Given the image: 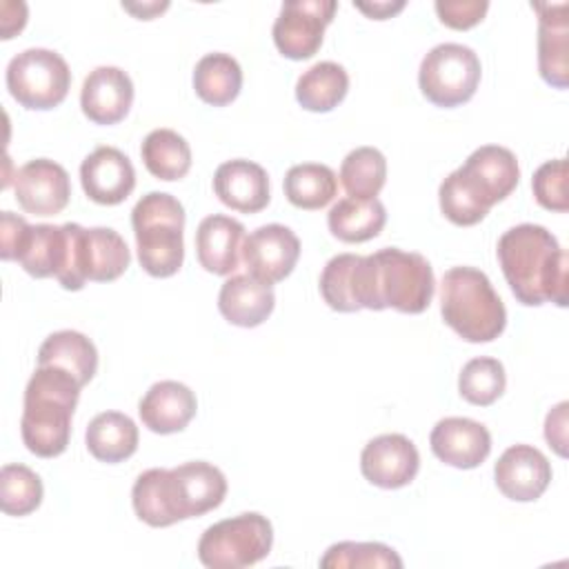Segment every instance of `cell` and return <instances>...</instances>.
I'll list each match as a JSON object with an SVG mask.
<instances>
[{
  "instance_id": "cell-42",
  "label": "cell",
  "mask_w": 569,
  "mask_h": 569,
  "mask_svg": "<svg viewBox=\"0 0 569 569\" xmlns=\"http://www.w3.org/2000/svg\"><path fill=\"white\" fill-rule=\"evenodd\" d=\"M567 402L556 405L545 420V438L558 456H567Z\"/></svg>"
},
{
  "instance_id": "cell-35",
  "label": "cell",
  "mask_w": 569,
  "mask_h": 569,
  "mask_svg": "<svg viewBox=\"0 0 569 569\" xmlns=\"http://www.w3.org/2000/svg\"><path fill=\"white\" fill-rule=\"evenodd\" d=\"M42 480L27 465H4L0 469V507L7 516H27L42 502Z\"/></svg>"
},
{
  "instance_id": "cell-17",
  "label": "cell",
  "mask_w": 569,
  "mask_h": 569,
  "mask_svg": "<svg viewBox=\"0 0 569 569\" xmlns=\"http://www.w3.org/2000/svg\"><path fill=\"white\" fill-rule=\"evenodd\" d=\"M80 182L89 200L111 207L133 191L136 169L120 149L98 147L82 160Z\"/></svg>"
},
{
  "instance_id": "cell-39",
  "label": "cell",
  "mask_w": 569,
  "mask_h": 569,
  "mask_svg": "<svg viewBox=\"0 0 569 569\" xmlns=\"http://www.w3.org/2000/svg\"><path fill=\"white\" fill-rule=\"evenodd\" d=\"M67 258H64V267L58 273V282L67 289V291H80L87 282L84 276V260H82V233L84 227L78 222H67Z\"/></svg>"
},
{
  "instance_id": "cell-40",
  "label": "cell",
  "mask_w": 569,
  "mask_h": 569,
  "mask_svg": "<svg viewBox=\"0 0 569 569\" xmlns=\"http://www.w3.org/2000/svg\"><path fill=\"white\" fill-rule=\"evenodd\" d=\"M489 9L487 0H438L436 13L442 24L465 31L476 27Z\"/></svg>"
},
{
  "instance_id": "cell-3",
  "label": "cell",
  "mask_w": 569,
  "mask_h": 569,
  "mask_svg": "<svg viewBox=\"0 0 569 569\" xmlns=\"http://www.w3.org/2000/svg\"><path fill=\"white\" fill-rule=\"evenodd\" d=\"M436 280L429 260L396 247L360 256L353 269V300L360 309L422 313L433 298Z\"/></svg>"
},
{
  "instance_id": "cell-38",
  "label": "cell",
  "mask_w": 569,
  "mask_h": 569,
  "mask_svg": "<svg viewBox=\"0 0 569 569\" xmlns=\"http://www.w3.org/2000/svg\"><path fill=\"white\" fill-rule=\"evenodd\" d=\"M531 189L533 198L538 200L540 207L549 211L565 213L569 209V198H567V160L556 158L547 160L540 164L531 178Z\"/></svg>"
},
{
  "instance_id": "cell-27",
  "label": "cell",
  "mask_w": 569,
  "mask_h": 569,
  "mask_svg": "<svg viewBox=\"0 0 569 569\" xmlns=\"http://www.w3.org/2000/svg\"><path fill=\"white\" fill-rule=\"evenodd\" d=\"M387 222L385 204L378 198L347 196L327 216L329 231L342 242H365L376 238Z\"/></svg>"
},
{
  "instance_id": "cell-37",
  "label": "cell",
  "mask_w": 569,
  "mask_h": 569,
  "mask_svg": "<svg viewBox=\"0 0 569 569\" xmlns=\"http://www.w3.org/2000/svg\"><path fill=\"white\" fill-rule=\"evenodd\" d=\"M360 256L356 253H338L333 256L322 273H320V293L322 300L333 309L342 313L358 311V302L353 300V269L358 264Z\"/></svg>"
},
{
  "instance_id": "cell-29",
  "label": "cell",
  "mask_w": 569,
  "mask_h": 569,
  "mask_svg": "<svg viewBox=\"0 0 569 569\" xmlns=\"http://www.w3.org/2000/svg\"><path fill=\"white\" fill-rule=\"evenodd\" d=\"M349 91V73L333 60H322L300 73L296 82V100L302 109L327 113L336 109Z\"/></svg>"
},
{
  "instance_id": "cell-41",
  "label": "cell",
  "mask_w": 569,
  "mask_h": 569,
  "mask_svg": "<svg viewBox=\"0 0 569 569\" xmlns=\"http://www.w3.org/2000/svg\"><path fill=\"white\" fill-rule=\"evenodd\" d=\"M27 229H29V222L22 216L2 211V222H0V256H2V260H16V253L24 240Z\"/></svg>"
},
{
  "instance_id": "cell-5",
  "label": "cell",
  "mask_w": 569,
  "mask_h": 569,
  "mask_svg": "<svg viewBox=\"0 0 569 569\" xmlns=\"http://www.w3.org/2000/svg\"><path fill=\"white\" fill-rule=\"evenodd\" d=\"M82 385L53 365H38L24 387L20 436L24 447L40 458L60 456L71 436V418Z\"/></svg>"
},
{
  "instance_id": "cell-13",
  "label": "cell",
  "mask_w": 569,
  "mask_h": 569,
  "mask_svg": "<svg viewBox=\"0 0 569 569\" xmlns=\"http://www.w3.org/2000/svg\"><path fill=\"white\" fill-rule=\"evenodd\" d=\"M18 204L33 216L60 213L71 196V180L62 164L49 158H36L22 164L13 176Z\"/></svg>"
},
{
  "instance_id": "cell-6",
  "label": "cell",
  "mask_w": 569,
  "mask_h": 569,
  "mask_svg": "<svg viewBox=\"0 0 569 569\" xmlns=\"http://www.w3.org/2000/svg\"><path fill=\"white\" fill-rule=\"evenodd\" d=\"M442 320L467 342H491L507 325V309L485 271L451 267L440 282Z\"/></svg>"
},
{
  "instance_id": "cell-10",
  "label": "cell",
  "mask_w": 569,
  "mask_h": 569,
  "mask_svg": "<svg viewBox=\"0 0 569 569\" xmlns=\"http://www.w3.org/2000/svg\"><path fill=\"white\" fill-rule=\"evenodd\" d=\"M69 87V64L60 53L51 49H24L7 64V89L11 98L24 109H53L67 98Z\"/></svg>"
},
{
  "instance_id": "cell-4",
  "label": "cell",
  "mask_w": 569,
  "mask_h": 569,
  "mask_svg": "<svg viewBox=\"0 0 569 569\" xmlns=\"http://www.w3.org/2000/svg\"><path fill=\"white\" fill-rule=\"evenodd\" d=\"M518 180L520 167L513 151L482 144L440 182V211L458 227L478 224L496 202H502L518 187Z\"/></svg>"
},
{
  "instance_id": "cell-15",
  "label": "cell",
  "mask_w": 569,
  "mask_h": 569,
  "mask_svg": "<svg viewBox=\"0 0 569 569\" xmlns=\"http://www.w3.org/2000/svg\"><path fill=\"white\" fill-rule=\"evenodd\" d=\"M493 478L505 498L533 502L551 482V465L540 449L531 445H511L498 458Z\"/></svg>"
},
{
  "instance_id": "cell-19",
  "label": "cell",
  "mask_w": 569,
  "mask_h": 569,
  "mask_svg": "<svg viewBox=\"0 0 569 569\" xmlns=\"http://www.w3.org/2000/svg\"><path fill=\"white\" fill-rule=\"evenodd\" d=\"M538 11V71L556 89L569 84L567 2H533Z\"/></svg>"
},
{
  "instance_id": "cell-31",
  "label": "cell",
  "mask_w": 569,
  "mask_h": 569,
  "mask_svg": "<svg viewBox=\"0 0 569 569\" xmlns=\"http://www.w3.org/2000/svg\"><path fill=\"white\" fill-rule=\"evenodd\" d=\"M142 162L158 180H180L191 169V147L173 129H153L140 147Z\"/></svg>"
},
{
  "instance_id": "cell-8",
  "label": "cell",
  "mask_w": 569,
  "mask_h": 569,
  "mask_svg": "<svg viewBox=\"0 0 569 569\" xmlns=\"http://www.w3.org/2000/svg\"><path fill=\"white\" fill-rule=\"evenodd\" d=\"M271 545L269 518L247 511L207 527L198 540V558L209 569H242L267 558Z\"/></svg>"
},
{
  "instance_id": "cell-33",
  "label": "cell",
  "mask_w": 569,
  "mask_h": 569,
  "mask_svg": "<svg viewBox=\"0 0 569 569\" xmlns=\"http://www.w3.org/2000/svg\"><path fill=\"white\" fill-rule=\"evenodd\" d=\"M387 180V160L376 147L349 151L340 164V182L349 196L376 198Z\"/></svg>"
},
{
  "instance_id": "cell-12",
  "label": "cell",
  "mask_w": 569,
  "mask_h": 569,
  "mask_svg": "<svg viewBox=\"0 0 569 569\" xmlns=\"http://www.w3.org/2000/svg\"><path fill=\"white\" fill-rule=\"evenodd\" d=\"M300 258L298 236L278 222L262 224L242 242V262L247 273L260 282L276 284L284 280Z\"/></svg>"
},
{
  "instance_id": "cell-34",
  "label": "cell",
  "mask_w": 569,
  "mask_h": 569,
  "mask_svg": "<svg viewBox=\"0 0 569 569\" xmlns=\"http://www.w3.org/2000/svg\"><path fill=\"white\" fill-rule=\"evenodd\" d=\"M505 387H507L505 367L500 360L489 358V356L471 358L458 376L460 396L467 402L478 405V407L493 405L502 396Z\"/></svg>"
},
{
  "instance_id": "cell-16",
  "label": "cell",
  "mask_w": 569,
  "mask_h": 569,
  "mask_svg": "<svg viewBox=\"0 0 569 569\" xmlns=\"http://www.w3.org/2000/svg\"><path fill=\"white\" fill-rule=\"evenodd\" d=\"M429 445L433 456L445 465L456 469H473L487 460L491 451V433L478 420L449 416L436 422Z\"/></svg>"
},
{
  "instance_id": "cell-36",
  "label": "cell",
  "mask_w": 569,
  "mask_h": 569,
  "mask_svg": "<svg viewBox=\"0 0 569 569\" xmlns=\"http://www.w3.org/2000/svg\"><path fill=\"white\" fill-rule=\"evenodd\" d=\"M322 569H376V567H402V558L382 542H336L320 558Z\"/></svg>"
},
{
  "instance_id": "cell-44",
  "label": "cell",
  "mask_w": 569,
  "mask_h": 569,
  "mask_svg": "<svg viewBox=\"0 0 569 569\" xmlns=\"http://www.w3.org/2000/svg\"><path fill=\"white\" fill-rule=\"evenodd\" d=\"M167 7H169V2H142V4L122 2V9H127L129 13H133L140 20H151L156 13H162Z\"/></svg>"
},
{
  "instance_id": "cell-43",
  "label": "cell",
  "mask_w": 569,
  "mask_h": 569,
  "mask_svg": "<svg viewBox=\"0 0 569 569\" xmlns=\"http://www.w3.org/2000/svg\"><path fill=\"white\" fill-rule=\"evenodd\" d=\"M356 9H360L362 13H367L373 20H387L391 16H396L398 11L405 9V0H382V2H356Z\"/></svg>"
},
{
  "instance_id": "cell-23",
  "label": "cell",
  "mask_w": 569,
  "mask_h": 569,
  "mask_svg": "<svg viewBox=\"0 0 569 569\" xmlns=\"http://www.w3.org/2000/svg\"><path fill=\"white\" fill-rule=\"evenodd\" d=\"M276 307V296L271 284L260 282L249 273H236L227 278L218 293V309L222 318L236 327H258L262 325Z\"/></svg>"
},
{
  "instance_id": "cell-9",
  "label": "cell",
  "mask_w": 569,
  "mask_h": 569,
  "mask_svg": "<svg viewBox=\"0 0 569 569\" xmlns=\"http://www.w3.org/2000/svg\"><path fill=\"white\" fill-rule=\"evenodd\" d=\"M478 53L458 42H442L427 51L418 69V84L422 96L436 107H458L473 98L480 84Z\"/></svg>"
},
{
  "instance_id": "cell-22",
  "label": "cell",
  "mask_w": 569,
  "mask_h": 569,
  "mask_svg": "<svg viewBox=\"0 0 569 569\" xmlns=\"http://www.w3.org/2000/svg\"><path fill=\"white\" fill-rule=\"evenodd\" d=\"M196 393L178 380H160L149 387L138 405L142 425L160 436L182 431L196 416Z\"/></svg>"
},
{
  "instance_id": "cell-18",
  "label": "cell",
  "mask_w": 569,
  "mask_h": 569,
  "mask_svg": "<svg viewBox=\"0 0 569 569\" xmlns=\"http://www.w3.org/2000/svg\"><path fill=\"white\" fill-rule=\"evenodd\" d=\"M133 102V82L120 67H96L82 82L80 107L96 124H116L124 120Z\"/></svg>"
},
{
  "instance_id": "cell-30",
  "label": "cell",
  "mask_w": 569,
  "mask_h": 569,
  "mask_svg": "<svg viewBox=\"0 0 569 569\" xmlns=\"http://www.w3.org/2000/svg\"><path fill=\"white\" fill-rule=\"evenodd\" d=\"M193 89L211 107L233 102L242 89V69L229 53L213 51L202 56L193 69Z\"/></svg>"
},
{
  "instance_id": "cell-25",
  "label": "cell",
  "mask_w": 569,
  "mask_h": 569,
  "mask_svg": "<svg viewBox=\"0 0 569 569\" xmlns=\"http://www.w3.org/2000/svg\"><path fill=\"white\" fill-rule=\"evenodd\" d=\"M67 258L64 224H29L16 262L33 278H58Z\"/></svg>"
},
{
  "instance_id": "cell-26",
  "label": "cell",
  "mask_w": 569,
  "mask_h": 569,
  "mask_svg": "<svg viewBox=\"0 0 569 569\" xmlns=\"http://www.w3.org/2000/svg\"><path fill=\"white\" fill-rule=\"evenodd\" d=\"M38 365L67 369L84 387L98 371V351L84 333L62 329L44 338L38 349Z\"/></svg>"
},
{
  "instance_id": "cell-20",
  "label": "cell",
  "mask_w": 569,
  "mask_h": 569,
  "mask_svg": "<svg viewBox=\"0 0 569 569\" xmlns=\"http://www.w3.org/2000/svg\"><path fill=\"white\" fill-rule=\"evenodd\" d=\"M244 227L231 216L211 213L200 220L196 231V253L204 271L213 276H231L242 256Z\"/></svg>"
},
{
  "instance_id": "cell-21",
  "label": "cell",
  "mask_w": 569,
  "mask_h": 569,
  "mask_svg": "<svg viewBox=\"0 0 569 569\" xmlns=\"http://www.w3.org/2000/svg\"><path fill=\"white\" fill-rule=\"evenodd\" d=\"M213 191L222 204L240 213H258L269 204V176L251 160L222 162L213 173Z\"/></svg>"
},
{
  "instance_id": "cell-28",
  "label": "cell",
  "mask_w": 569,
  "mask_h": 569,
  "mask_svg": "<svg viewBox=\"0 0 569 569\" xmlns=\"http://www.w3.org/2000/svg\"><path fill=\"white\" fill-rule=\"evenodd\" d=\"M82 260L87 280L111 282L127 271L131 253L118 231L109 227H91L82 233Z\"/></svg>"
},
{
  "instance_id": "cell-24",
  "label": "cell",
  "mask_w": 569,
  "mask_h": 569,
  "mask_svg": "<svg viewBox=\"0 0 569 569\" xmlns=\"http://www.w3.org/2000/svg\"><path fill=\"white\" fill-rule=\"evenodd\" d=\"M84 445L96 460L116 465L136 453L138 427L127 413L102 411L89 422Z\"/></svg>"
},
{
  "instance_id": "cell-1",
  "label": "cell",
  "mask_w": 569,
  "mask_h": 569,
  "mask_svg": "<svg viewBox=\"0 0 569 569\" xmlns=\"http://www.w3.org/2000/svg\"><path fill=\"white\" fill-rule=\"evenodd\" d=\"M227 496L224 473L204 460L182 462L173 469H147L131 489L136 516L149 527H171L180 520L204 516Z\"/></svg>"
},
{
  "instance_id": "cell-11",
  "label": "cell",
  "mask_w": 569,
  "mask_h": 569,
  "mask_svg": "<svg viewBox=\"0 0 569 569\" xmlns=\"http://www.w3.org/2000/svg\"><path fill=\"white\" fill-rule=\"evenodd\" d=\"M336 0H287L273 22V42L289 60L311 58L325 38L327 24L333 20Z\"/></svg>"
},
{
  "instance_id": "cell-14",
  "label": "cell",
  "mask_w": 569,
  "mask_h": 569,
  "mask_svg": "<svg viewBox=\"0 0 569 569\" xmlns=\"http://www.w3.org/2000/svg\"><path fill=\"white\" fill-rule=\"evenodd\" d=\"M420 469L416 445L402 433H382L371 438L360 453L362 476L380 489L407 487Z\"/></svg>"
},
{
  "instance_id": "cell-32",
  "label": "cell",
  "mask_w": 569,
  "mask_h": 569,
  "mask_svg": "<svg viewBox=\"0 0 569 569\" xmlns=\"http://www.w3.org/2000/svg\"><path fill=\"white\" fill-rule=\"evenodd\" d=\"M338 191V178L331 167L320 162L293 164L284 176V196L298 209H322Z\"/></svg>"
},
{
  "instance_id": "cell-2",
  "label": "cell",
  "mask_w": 569,
  "mask_h": 569,
  "mask_svg": "<svg viewBox=\"0 0 569 569\" xmlns=\"http://www.w3.org/2000/svg\"><path fill=\"white\" fill-rule=\"evenodd\" d=\"M496 253L518 302L527 307L567 305L569 258L549 229L531 222L516 224L500 236Z\"/></svg>"
},
{
  "instance_id": "cell-7",
  "label": "cell",
  "mask_w": 569,
  "mask_h": 569,
  "mask_svg": "<svg viewBox=\"0 0 569 569\" xmlns=\"http://www.w3.org/2000/svg\"><path fill=\"white\" fill-rule=\"evenodd\" d=\"M131 224L140 267L153 278L173 276L184 260V207L164 191H149L133 211Z\"/></svg>"
}]
</instances>
